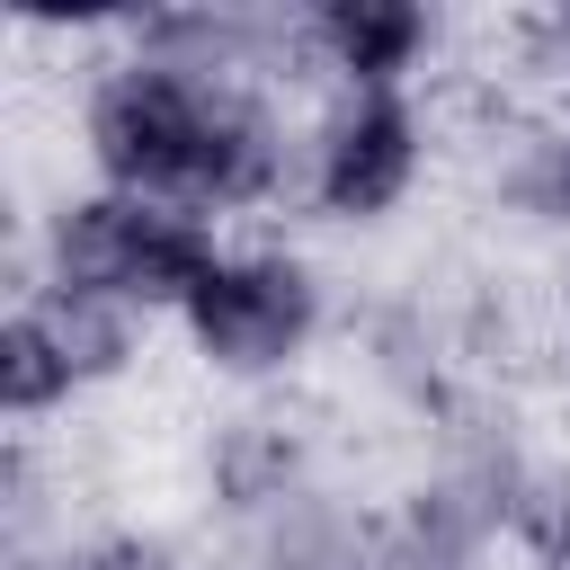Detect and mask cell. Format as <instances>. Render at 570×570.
Returning <instances> with one entry per match:
<instances>
[{
  "label": "cell",
  "mask_w": 570,
  "mask_h": 570,
  "mask_svg": "<svg viewBox=\"0 0 570 570\" xmlns=\"http://www.w3.org/2000/svg\"><path fill=\"white\" fill-rule=\"evenodd\" d=\"M80 151L98 187L187 205L205 223L267 205L294 169L285 116L267 107L258 71L169 53V45H125L116 62H98L80 98Z\"/></svg>",
  "instance_id": "cell-1"
},
{
  "label": "cell",
  "mask_w": 570,
  "mask_h": 570,
  "mask_svg": "<svg viewBox=\"0 0 570 570\" xmlns=\"http://www.w3.org/2000/svg\"><path fill=\"white\" fill-rule=\"evenodd\" d=\"M232 240L187 214V205H151V196H116V187H80L45 214L36 232V285H62V294H98L134 321L151 312H187V294L214 276Z\"/></svg>",
  "instance_id": "cell-2"
},
{
  "label": "cell",
  "mask_w": 570,
  "mask_h": 570,
  "mask_svg": "<svg viewBox=\"0 0 570 570\" xmlns=\"http://www.w3.org/2000/svg\"><path fill=\"white\" fill-rule=\"evenodd\" d=\"M321 312H330V303H321L312 258L258 240V249H223V258H214V276H205V285L187 294V312H178V338L196 347L205 374H223V383H267V374H285V365L312 356Z\"/></svg>",
  "instance_id": "cell-3"
},
{
  "label": "cell",
  "mask_w": 570,
  "mask_h": 570,
  "mask_svg": "<svg viewBox=\"0 0 570 570\" xmlns=\"http://www.w3.org/2000/svg\"><path fill=\"white\" fill-rule=\"evenodd\" d=\"M428 178V116L410 89H338L303 142V196L321 223H383Z\"/></svg>",
  "instance_id": "cell-4"
},
{
  "label": "cell",
  "mask_w": 570,
  "mask_h": 570,
  "mask_svg": "<svg viewBox=\"0 0 570 570\" xmlns=\"http://www.w3.org/2000/svg\"><path fill=\"white\" fill-rule=\"evenodd\" d=\"M294 27L338 89H410V71L436 53V9L419 0H321Z\"/></svg>",
  "instance_id": "cell-5"
},
{
  "label": "cell",
  "mask_w": 570,
  "mask_h": 570,
  "mask_svg": "<svg viewBox=\"0 0 570 570\" xmlns=\"http://www.w3.org/2000/svg\"><path fill=\"white\" fill-rule=\"evenodd\" d=\"M71 401H80V374H71L62 338L45 330V312L18 294L9 321H0V410H9L18 428H36V419H53V410H71Z\"/></svg>",
  "instance_id": "cell-6"
},
{
  "label": "cell",
  "mask_w": 570,
  "mask_h": 570,
  "mask_svg": "<svg viewBox=\"0 0 570 570\" xmlns=\"http://www.w3.org/2000/svg\"><path fill=\"white\" fill-rule=\"evenodd\" d=\"M214 490H223L232 508H276V499L294 490V445H285L276 428H258V419L223 428V445H214Z\"/></svg>",
  "instance_id": "cell-7"
},
{
  "label": "cell",
  "mask_w": 570,
  "mask_h": 570,
  "mask_svg": "<svg viewBox=\"0 0 570 570\" xmlns=\"http://www.w3.org/2000/svg\"><path fill=\"white\" fill-rule=\"evenodd\" d=\"M508 205L525 214V223H570V134H534V142H517V160H508Z\"/></svg>",
  "instance_id": "cell-8"
},
{
  "label": "cell",
  "mask_w": 570,
  "mask_h": 570,
  "mask_svg": "<svg viewBox=\"0 0 570 570\" xmlns=\"http://www.w3.org/2000/svg\"><path fill=\"white\" fill-rule=\"evenodd\" d=\"M62 570H160L142 543H98V552H80V561H62Z\"/></svg>",
  "instance_id": "cell-9"
}]
</instances>
